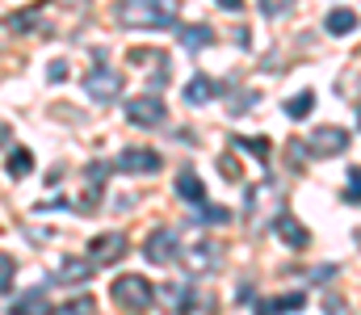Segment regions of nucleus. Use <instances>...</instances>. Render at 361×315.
Here are the masks:
<instances>
[{"label": "nucleus", "mask_w": 361, "mask_h": 315, "mask_svg": "<svg viewBox=\"0 0 361 315\" xmlns=\"http://www.w3.org/2000/svg\"><path fill=\"white\" fill-rule=\"evenodd\" d=\"M59 4H85V0H59Z\"/></svg>", "instance_id": "7c9ffc66"}, {"label": "nucleus", "mask_w": 361, "mask_h": 315, "mask_svg": "<svg viewBox=\"0 0 361 315\" xmlns=\"http://www.w3.org/2000/svg\"><path fill=\"white\" fill-rule=\"evenodd\" d=\"M345 181H349V185H345V198H349V202H357V206H361V168H353V173H349Z\"/></svg>", "instance_id": "393cba45"}, {"label": "nucleus", "mask_w": 361, "mask_h": 315, "mask_svg": "<svg viewBox=\"0 0 361 315\" xmlns=\"http://www.w3.org/2000/svg\"><path fill=\"white\" fill-rule=\"evenodd\" d=\"M357 126H361V109H357Z\"/></svg>", "instance_id": "2f4dec72"}, {"label": "nucleus", "mask_w": 361, "mask_h": 315, "mask_svg": "<svg viewBox=\"0 0 361 315\" xmlns=\"http://www.w3.org/2000/svg\"><path fill=\"white\" fill-rule=\"evenodd\" d=\"M109 295H114V303H118L122 311H130V315L147 311V307L156 303V290H152V282H147V278H139V273H122V278H114Z\"/></svg>", "instance_id": "f03ea898"}, {"label": "nucleus", "mask_w": 361, "mask_h": 315, "mask_svg": "<svg viewBox=\"0 0 361 315\" xmlns=\"http://www.w3.org/2000/svg\"><path fill=\"white\" fill-rule=\"evenodd\" d=\"M85 89H89L92 101H101V105H105V101H118V93H122V76L105 68V51H97V68L85 76Z\"/></svg>", "instance_id": "7ed1b4c3"}, {"label": "nucleus", "mask_w": 361, "mask_h": 315, "mask_svg": "<svg viewBox=\"0 0 361 315\" xmlns=\"http://www.w3.org/2000/svg\"><path fill=\"white\" fill-rule=\"evenodd\" d=\"M180 257H185V269H189L193 278H202V273H214V269L223 265V248H214L210 240H197V244H189Z\"/></svg>", "instance_id": "39448f33"}, {"label": "nucleus", "mask_w": 361, "mask_h": 315, "mask_svg": "<svg viewBox=\"0 0 361 315\" xmlns=\"http://www.w3.org/2000/svg\"><path fill=\"white\" fill-rule=\"evenodd\" d=\"M214 42V30L210 25H180V47L185 51H202Z\"/></svg>", "instance_id": "6ab92c4d"}, {"label": "nucleus", "mask_w": 361, "mask_h": 315, "mask_svg": "<svg viewBox=\"0 0 361 315\" xmlns=\"http://www.w3.org/2000/svg\"><path fill=\"white\" fill-rule=\"evenodd\" d=\"M118 164H109V160H97V164H89V194H80V202L76 206L80 210H92L97 202H101V190H105V173H114Z\"/></svg>", "instance_id": "9b49d317"}, {"label": "nucleus", "mask_w": 361, "mask_h": 315, "mask_svg": "<svg viewBox=\"0 0 361 315\" xmlns=\"http://www.w3.org/2000/svg\"><path fill=\"white\" fill-rule=\"evenodd\" d=\"M114 13L130 30H173L180 4L177 0H118Z\"/></svg>", "instance_id": "f257e3e1"}, {"label": "nucleus", "mask_w": 361, "mask_h": 315, "mask_svg": "<svg viewBox=\"0 0 361 315\" xmlns=\"http://www.w3.org/2000/svg\"><path fill=\"white\" fill-rule=\"evenodd\" d=\"M223 89H227L223 80H210V76H193V80L185 85V105H206V101H214Z\"/></svg>", "instance_id": "f8f14e48"}, {"label": "nucleus", "mask_w": 361, "mask_h": 315, "mask_svg": "<svg viewBox=\"0 0 361 315\" xmlns=\"http://www.w3.org/2000/svg\"><path fill=\"white\" fill-rule=\"evenodd\" d=\"M219 4H223V8H240L244 0H219Z\"/></svg>", "instance_id": "c756f323"}, {"label": "nucleus", "mask_w": 361, "mask_h": 315, "mask_svg": "<svg viewBox=\"0 0 361 315\" xmlns=\"http://www.w3.org/2000/svg\"><path fill=\"white\" fill-rule=\"evenodd\" d=\"M0 290H4V295L13 290V257H8V252L0 257Z\"/></svg>", "instance_id": "a878e982"}, {"label": "nucleus", "mask_w": 361, "mask_h": 315, "mask_svg": "<svg viewBox=\"0 0 361 315\" xmlns=\"http://www.w3.org/2000/svg\"><path fill=\"white\" fill-rule=\"evenodd\" d=\"M307 147H311V156H341L349 147V130L345 126H319V130H311Z\"/></svg>", "instance_id": "0eeeda50"}, {"label": "nucleus", "mask_w": 361, "mask_h": 315, "mask_svg": "<svg viewBox=\"0 0 361 315\" xmlns=\"http://www.w3.org/2000/svg\"><path fill=\"white\" fill-rule=\"evenodd\" d=\"M55 315H97V303H92V295H76V299H68Z\"/></svg>", "instance_id": "5701e85b"}, {"label": "nucleus", "mask_w": 361, "mask_h": 315, "mask_svg": "<svg viewBox=\"0 0 361 315\" xmlns=\"http://www.w3.org/2000/svg\"><path fill=\"white\" fill-rule=\"evenodd\" d=\"M324 30L336 34V38H341V34H353V30H357V13H353V8H332V13L324 17Z\"/></svg>", "instance_id": "f3484780"}, {"label": "nucleus", "mask_w": 361, "mask_h": 315, "mask_svg": "<svg viewBox=\"0 0 361 315\" xmlns=\"http://www.w3.org/2000/svg\"><path fill=\"white\" fill-rule=\"evenodd\" d=\"M126 118H130V126H164V101L152 97V93L130 97L126 101Z\"/></svg>", "instance_id": "423d86ee"}, {"label": "nucleus", "mask_w": 361, "mask_h": 315, "mask_svg": "<svg viewBox=\"0 0 361 315\" xmlns=\"http://www.w3.org/2000/svg\"><path fill=\"white\" fill-rule=\"evenodd\" d=\"M122 257H126V235H122V231H105V235H97L89 244L92 265H114V261H122Z\"/></svg>", "instance_id": "6e6552de"}, {"label": "nucleus", "mask_w": 361, "mask_h": 315, "mask_svg": "<svg viewBox=\"0 0 361 315\" xmlns=\"http://www.w3.org/2000/svg\"><path fill=\"white\" fill-rule=\"evenodd\" d=\"M261 4V13H269V17H281L286 8H294V0H257Z\"/></svg>", "instance_id": "bb28decb"}, {"label": "nucleus", "mask_w": 361, "mask_h": 315, "mask_svg": "<svg viewBox=\"0 0 361 315\" xmlns=\"http://www.w3.org/2000/svg\"><path fill=\"white\" fill-rule=\"evenodd\" d=\"M92 261H85V257H68L63 265H59V273H55V282H63V286H80V282H89L92 278Z\"/></svg>", "instance_id": "ddd939ff"}, {"label": "nucleus", "mask_w": 361, "mask_h": 315, "mask_svg": "<svg viewBox=\"0 0 361 315\" xmlns=\"http://www.w3.org/2000/svg\"><path fill=\"white\" fill-rule=\"evenodd\" d=\"M324 311H328V315H349V307H345V299H341V295H328V299H324Z\"/></svg>", "instance_id": "cd10ccee"}, {"label": "nucleus", "mask_w": 361, "mask_h": 315, "mask_svg": "<svg viewBox=\"0 0 361 315\" xmlns=\"http://www.w3.org/2000/svg\"><path fill=\"white\" fill-rule=\"evenodd\" d=\"M30 168H34V156H30L25 147H8V156H4V173H8L13 181H21V177H30Z\"/></svg>", "instance_id": "a211bd4d"}, {"label": "nucleus", "mask_w": 361, "mask_h": 315, "mask_svg": "<svg viewBox=\"0 0 361 315\" xmlns=\"http://www.w3.org/2000/svg\"><path fill=\"white\" fill-rule=\"evenodd\" d=\"M273 231H277V240H286L290 248H307V244H311V231H307L294 214H286V210L273 218Z\"/></svg>", "instance_id": "9d476101"}, {"label": "nucleus", "mask_w": 361, "mask_h": 315, "mask_svg": "<svg viewBox=\"0 0 361 315\" xmlns=\"http://www.w3.org/2000/svg\"><path fill=\"white\" fill-rule=\"evenodd\" d=\"M8 315H51V307H47V286H34L30 295H21L17 303H8Z\"/></svg>", "instance_id": "4468645a"}, {"label": "nucleus", "mask_w": 361, "mask_h": 315, "mask_svg": "<svg viewBox=\"0 0 361 315\" xmlns=\"http://www.w3.org/2000/svg\"><path fill=\"white\" fill-rule=\"evenodd\" d=\"M177 198L193 202V206H206V185H202V177H197L193 168H180V177H177Z\"/></svg>", "instance_id": "dca6fc26"}, {"label": "nucleus", "mask_w": 361, "mask_h": 315, "mask_svg": "<svg viewBox=\"0 0 361 315\" xmlns=\"http://www.w3.org/2000/svg\"><path fill=\"white\" fill-rule=\"evenodd\" d=\"M307 299L302 295H281V299H265L261 307H257V315H281V311H298Z\"/></svg>", "instance_id": "412c9836"}, {"label": "nucleus", "mask_w": 361, "mask_h": 315, "mask_svg": "<svg viewBox=\"0 0 361 315\" xmlns=\"http://www.w3.org/2000/svg\"><path fill=\"white\" fill-rule=\"evenodd\" d=\"M231 143H235L240 152H248V156H257L261 164H269V156H273V143L265 139V135H261V139H244V135H235Z\"/></svg>", "instance_id": "aec40b11"}, {"label": "nucleus", "mask_w": 361, "mask_h": 315, "mask_svg": "<svg viewBox=\"0 0 361 315\" xmlns=\"http://www.w3.org/2000/svg\"><path fill=\"white\" fill-rule=\"evenodd\" d=\"M63 76H68V59H55V63L47 68V80H51V85H59Z\"/></svg>", "instance_id": "c85d7f7f"}, {"label": "nucleus", "mask_w": 361, "mask_h": 315, "mask_svg": "<svg viewBox=\"0 0 361 315\" xmlns=\"http://www.w3.org/2000/svg\"><path fill=\"white\" fill-rule=\"evenodd\" d=\"M156 299H160V303H164L173 315H185V311H189V303H193V290H189L185 282H173V286L156 290Z\"/></svg>", "instance_id": "2eb2a0df"}, {"label": "nucleus", "mask_w": 361, "mask_h": 315, "mask_svg": "<svg viewBox=\"0 0 361 315\" xmlns=\"http://www.w3.org/2000/svg\"><path fill=\"white\" fill-rule=\"evenodd\" d=\"M311 105H315V93H311V89H302L298 97H290V101H286V118H294V122H302V118L311 113Z\"/></svg>", "instance_id": "4be33fe9"}, {"label": "nucleus", "mask_w": 361, "mask_h": 315, "mask_svg": "<svg viewBox=\"0 0 361 315\" xmlns=\"http://www.w3.org/2000/svg\"><path fill=\"white\" fill-rule=\"evenodd\" d=\"M197 223H206V227H227V223H231V210L227 206H202L197 210Z\"/></svg>", "instance_id": "b1692460"}, {"label": "nucleus", "mask_w": 361, "mask_h": 315, "mask_svg": "<svg viewBox=\"0 0 361 315\" xmlns=\"http://www.w3.org/2000/svg\"><path fill=\"white\" fill-rule=\"evenodd\" d=\"M143 257H147V265H173V261L180 257L177 227H160V231H152V235L143 240Z\"/></svg>", "instance_id": "20e7f679"}, {"label": "nucleus", "mask_w": 361, "mask_h": 315, "mask_svg": "<svg viewBox=\"0 0 361 315\" xmlns=\"http://www.w3.org/2000/svg\"><path fill=\"white\" fill-rule=\"evenodd\" d=\"M114 164H118V173H156L160 168V156L152 147H126Z\"/></svg>", "instance_id": "1a4fd4ad"}]
</instances>
